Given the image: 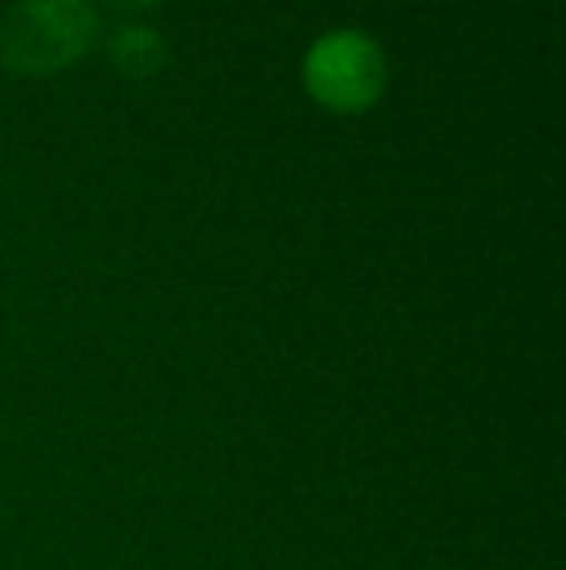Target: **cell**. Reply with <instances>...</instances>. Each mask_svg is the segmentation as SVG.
I'll list each match as a JSON object with an SVG mask.
<instances>
[{"label":"cell","mask_w":566,"mask_h":570,"mask_svg":"<svg viewBox=\"0 0 566 570\" xmlns=\"http://www.w3.org/2000/svg\"><path fill=\"white\" fill-rule=\"evenodd\" d=\"M113 8H148V4H156V0H109Z\"/></svg>","instance_id":"cell-4"},{"label":"cell","mask_w":566,"mask_h":570,"mask_svg":"<svg viewBox=\"0 0 566 570\" xmlns=\"http://www.w3.org/2000/svg\"><path fill=\"white\" fill-rule=\"evenodd\" d=\"M302 86L330 114H365L388 90L385 47L357 28H334L302 55Z\"/></svg>","instance_id":"cell-2"},{"label":"cell","mask_w":566,"mask_h":570,"mask_svg":"<svg viewBox=\"0 0 566 570\" xmlns=\"http://www.w3.org/2000/svg\"><path fill=\"white\" fill-rule=\"evenodd\" d=\"M109 62L117 75L143 82L167 67V39L148 23H125L109 36Z\"/></svg>","instance_id":"cell-3"},{"label":"cell","mask_w":566,"mask_h":570,"mask_svg":"<svg viewBox=\"0 0 566 570\" xmlns=\"http://www.w3.org/2000/svg\"><path fill=\"white\" fill-rule=\"evenodd\" d=\"M98 39L90 0H16L0 16V67L16 75H59Z\"/></svg>","instance_id":"cell-1"}]
</instances>
